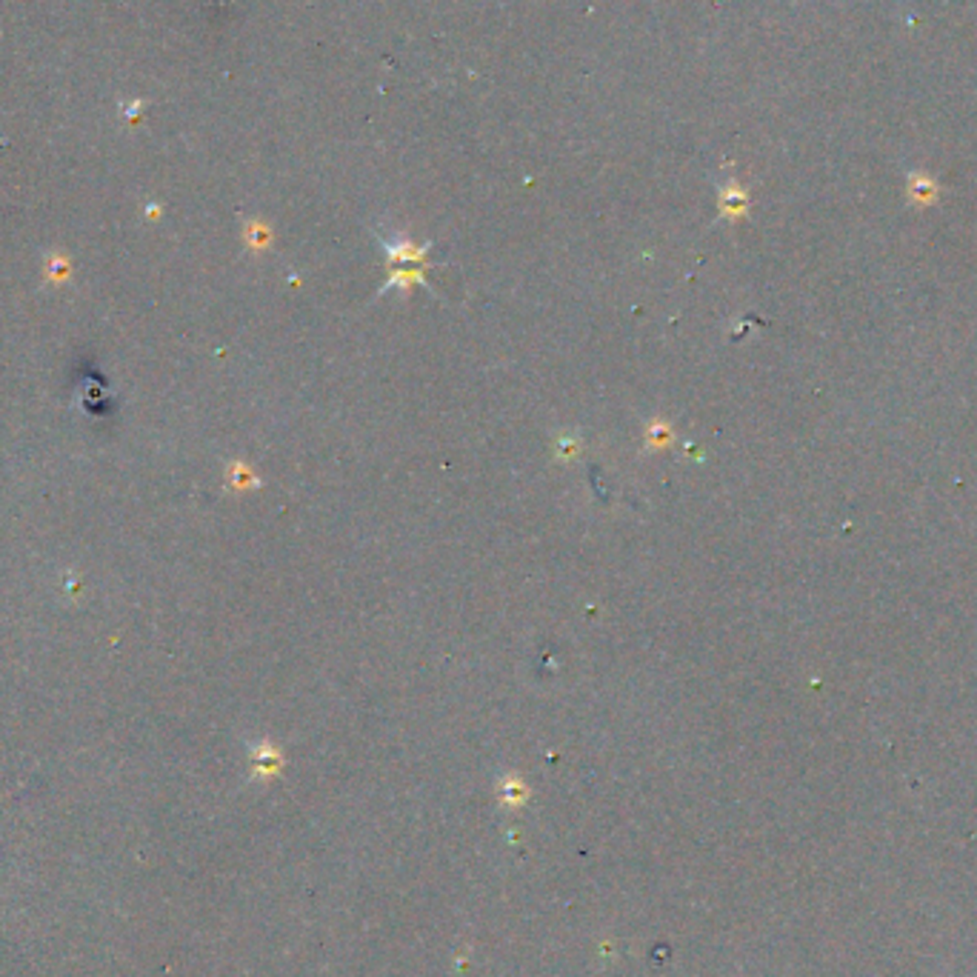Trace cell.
I'll list each match as a JSON object with an SVG mask.
<instances>
[{"label":"cell","mask_w":977,"mask_h":977,"mask_svg":"<svg viewBox=\"0 0 977 977\" xmlns=\"http://www.w3.org/2000/svg\"><path fill=\"white\" fill-rule=\"evenodd\" d=\"M912 192H915L918 200H931L938 189H935V184H931L929 177H915V180H912Z\"/></svg>","instance_id":"6da1fadb"}]
</instances>
